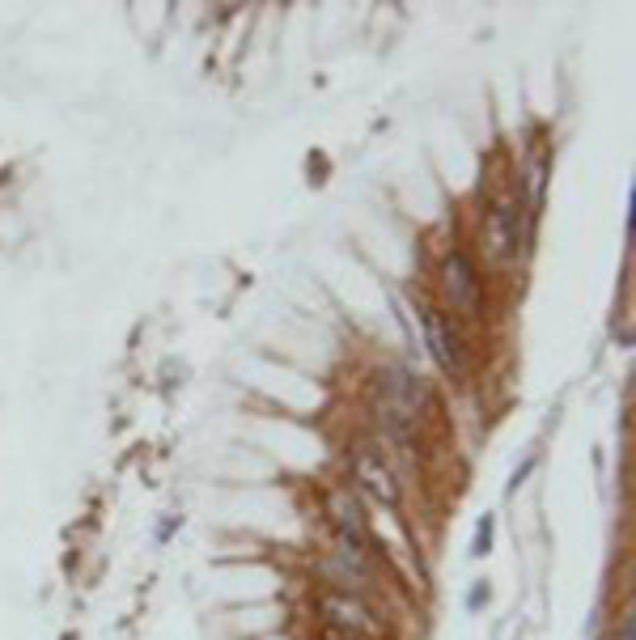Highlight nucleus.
<instances>
[{
	"instance_id": "nucleus-9",
	"label": "nucleus",
	"mask_w": 636,
	"mask_h": 640,
	"mask_svg": "<svg viewBox=\"0 0 636 640\" xmlns=\"http://www.w3.org/2000/svg\"><path fill=\"white\" fill-rule=\"evenodd\" d=\"M615 640H636V615L632 611L620 619V632H615Z\"/></svg>"
},
{
	"instance_id": "nucleus-1",
	"label": "nucleus",
	"mask_w": 636,
	"mask_h": 640,
	"mask_svg": "<svg viewBox=\"0 0 636 640\" xmlns=\"http://www.w3.org/2000/svg\"><path fill=\"white\" fill-rule=\"evenodd\" d=\"M416 403H420V382L412 378L408 369H395L386 378V390H382V424L391 429L399 441H408L412 429H416Z\"/></svg>"
},
{
	"instance_id": "nucleus-10",
	"label": "nucleus",
	"mask_w": 636,
	"mask_h": 640,
	"mask_svg": "<svg viewBox=\"0 0 636 640\" xmlns=\"http://www.w3.org/2000/svg\"><path fill=\"white\" fill-rule=\"evenodd\" d=\"M323 640H361V636H352V632H344V628H335V624H323V632H318Z\"/></svg>"
},
{
	"instance_id": "nucleus-4",
	"label": "nucleus",
	"mask_w": 636,
	"mask_h": 640,
	"mask_svg": "<svg viewBox=\"0 0 636 640\" xmlns=\"http://www.w3.org/2000/svg\"><path fill=\"white\" fill-rule=\"evenodd\" d=\"M318 607H323V615H327V624H335V628H344V632H352V636H374L378 632V624H374V611L365 607L361 598H352V594H344V590H327L323 598H318Z\"/></svg>"
},
{
	"instance_id": "nucleus-7",
	"label": "nucleus",
	"mask_w": 636,
	"mask_h": 640,
	"mask_svg": "<svg viewBox=\"0 0 636 640\" xmlns=\"http://www.w3.org/2000/svg\"><path fill=\"white\" fill-rule=\"evenodd\" d=\"M488 246H492V259H509L518 251V212L509 200H501L488 217Z\"/></svg>"
},
{
	"instance_id": "nucleus-3",
	"label": "nucleus",
	"mask_w": 636,
	"mask_h": 640,
	"mask_svg": "<svg viewBox=\"0 0 636 640\" xmlns=\"http://www.w3.org/2000/svg\"><path fill=\"white\" fill-rule=\"evenodd\" d=\"M441 293H446L450 306L463 314L480 310V276H475L471 259L463 251H450V259L441 263Z\"/></svg>"
},
{
	"instance_id": "nucleus-6",
	"label": "nucleus",
	"mask_w": 636,
	"mask_h": 640,
	"mask_svg": "<svg viewBox=\"0 0 636 640\" xmlns=\"http://www.w3.org/2000/svg\"><path fill=\"white\" fill-rule=\"evenodd\" d=\"M352 479H357V488L374 496L378 505H386V509H395V505H399V484H395L391 467L382 462V454L361 450L357 458H352Z\"/></svg>"
},
{
	"instance_id": "nucleus-8",
	"label": "nucleus",
	"mask_w": 636,
	"mask_h": 640,
	"mask_svg": "<svg viewBox=\"0 0 636 640\" xmlns=\"http://www.w3.org/2000/svg\"><path fill=\"white\" fill-rule=\"evenodd\" d=\"M488 547H492V518L484 513V522L475 526V547H471V556H488Z\"/></svg>"
},
{
	"instance_id": "nucleus-5",
	"label": "nucleus",
	"mask_w": 636,
	"mask_h": 640,
	"mask_svg": "<svg viewBox=\"0 0 636 640\" xmlns=\"http://www.w3.org/2000/svg\"><path fill=\"white\" fill-rule=\"evenodd\" d=\"M424 344H429V357L446 373H463V340H458L454 323L441 310H424Z\"/></svg>"
},
{
	"instance_id": "nucleus-11",
	"label": "nucleus",
	"mask_w": 636,
	"mask_h": 640,
	"mask_svg": "<svg viewBox=\"0 0 636 640\" xmlns=\"http://www.w3.org/2000/svg\"><path fill=\"white\" fill-rule=\"evenodd\" d=\"M480 602H488V590L480 585V590H471V607H480Z\"/></svg>"
},
{
	"instance_id": "nucleus-2",
	"label": "nucleus",
	"mask_w": 636,
	"mask_h": 640,
	"mask_svg": "<svg viewBox=\"0 0 636 640\" xmlns=\"http://www.w3.org/2000/svg\"><path fill=\"white\" fill-rule=\"evenodd\" d=\"M327 518L335 526V539H340V551H348V556H369V547H374V539H369L365 530V518H361V505L352 492H331L327 496Z\"/></svg>"
}]
</instances>
